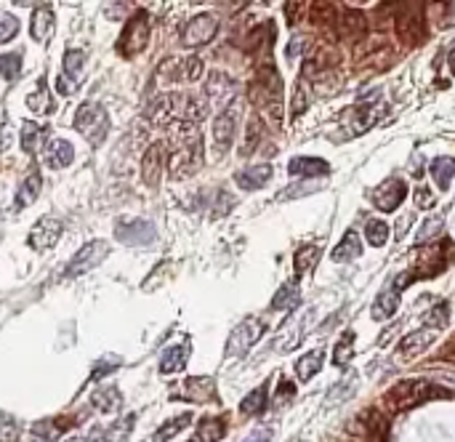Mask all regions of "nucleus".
Wrapping results in <instances>:
<instances>
[{
	"instance_id": "1",
	"label": "nucleus",
	"mask_w": 455,
	"mask_h": 442,
	"mask_svg": "<svg viewBox=\"0 0 455 442\" xmlns=\"http://www.w3.org/2000/svg\"><path fill=\"white\" fill-rule=\"evenodd\" d=\"M168 171L173 179L195 173L202 163V139L195 123H176L168 139Z\"/></svg>"
},
{
	"instance_id": "2",
	"label": "nucleus",
	"mask_w": 455,
	"mask_h": 442,
	"mask_svg": "<svg viewBox=\"0 0 455 442\" xmlns=\"http://www.w3.org/2000/svg\"><path fill=\"white\" fill-rule=\"evenodd\" d=\"M445 397H450V392L437 386V384L426 381V379H405V381H397L394 386L386 389L383 402H386L389 411L402 413L413 411V408L424 405L429 400H445Z\"/></svg>"
},
{
	"instance_id": "3",
	"label": "nucleus",
	"mask_w": 455,
	"mask_h": 442,
	"mask_svg": "<svg viewBox=\"0 0 455 442\" xmlns=\"http://www.w3.org/2000/svg\"><path fill=\"white\" fill-rule=\"evenodd\" d=\"M75 128L91 141V147H99L109 134V115L99 102H86L83 107L77 109Z\"/></svg>"
},
{
	"instance_id": "4",
	"label": "nucleus",
	"mask_w": 455,
	"mask_h": 442,
	"mask_svg": "<svg viewBox=\"0 0 455 442\" xmlns=\"http://www.w3.org/2000/svg\"><path fill=\"white\" fill-rule=\"evenodd\" d=\"M397 35L405 46H421L426 40V14L421 3H405L397 8Z\"/></svg>"
},
{
	"instance_id": "5",
	"label": "nucleus",
	"mask_w": 455,
	"mask_h": 442,
	"mask_svg": "<svg viewBox=\"0 0 455 442\" xmlns=\"http://www.w3.org/2000/svg\"><path fill=\"white\" fill-rule=\"evenodd\" d=\"M147 46H150V14L136 11L122 30L120 40H118V51L122 56H138Z\"/></svg>"
},
{
	"instance_id": "6",
	"label": "nucleus",
	"mask_w": 455,
	"mask_h": 442,
	"mask_svg": "<svg viewBox=\"0 0 455 442\" xmlns=\"http://www.w3.org/2000/svg\"><path fill=\"white\" fill-rule=\"evenodd\" d=\"M264 333H266V322L261 320V317H245V320L229 333L224 354H227V357H243V354L250 352L253 344L261 341V336Z\"/></svg>"
},
{
	"instance_id": "7",
	"label": "nucleus",
	"mask_w": 455,
	"mask_h": 442,
	"mask_svg": "<svg viewBox=\"0 0 455 442\" xmlns=\"http://www.w3.org/2000/svg\"><path fill=\"white\" fill-rule=\"evenodd\" d=\"M106 256H109V245H106V240H91V243L83 245L75 256H72V261L64 267V277L72 280V277L86 275V272L96 269Z\"/></svg>"
},
{
	"instance_id": "8",
	"label": "nucleus",
	"mask_w": 455,
	"mask_h": 442,
	"mask_svg": "<svg viewBox=\"0 0 455 442\" xmlns=\"http://www.w3.org/2000/svg\"><path fill=\"white\" fill-rule=\"evenodd\" d=\"M83 67H86V51L70 48L61 59V77L56 83V91L61 96H72L83 83Z\"/></svg>"
},
{
	"instance_id": "9",
	"label": "nucleus",
	"mask_w": 455,
	"mask_h": 442,
	"mask_svg": "<svg viewBox=\"0 0 455 442\" xmlns=\"http://www.w3.org/2000/svg\"><path fill=\"white\" fill-rule=\"evenodd\" d=\"M234 80L229 75H224V72H211L208 75V80H205V86H202V104L208 107V112H211V107H224L227 102H232V96H234Z\"/></svg>"
},
{
	"instance_id": "10",
	"label": "nucleus",
	"mask_w": 455,
	"mask_h": 442,
	"mask_svg": "<svg viewBox=\"0 0 455 442\" xmlns=\"http://www.w3.org/2000/svg\"><path fill=\"white\" fill-rule=\"evenodd\" d=\"M218 30V19L213 14H198L186 27H184L182 43L186 48H200L205 43H211Z\"/></svg>"
},
{
	"instance_id": "11",
	"label": "nucleus",
	"mask_w": 455,
	"mask_h": 442,
	"mask_svg": "<svg viewBox=\"0 0 455 442\" xmlns=\"http://www.w3.org/2000/svg\"><path fill=\"white\" fill-rule=\"evenodd\" d=\"M408 198V184L402 182V179H386L383 184L376 187V192H373V205L383 211V214H392L397 211L402 203Z\"/></svg>"
},
{
	"instance_id": "12",
	"label": "nucleus",
	"mask_w": 455,
	"mask_h": 442,
	"mask_svg": "<svg viewBox=\"0 0 455 442\" xmlns=\"http://www.w3.org/2000/svg\"><path fill=\"white\" fill-rule=\"evenodd\" d=\"M115 235H118V240L125 245H131V248H147L157 240V235H154V227H152L150 221H141V219H134V221H120L118 227H115Z\"/></svg>"
},
{
	"instance_id": "13",
	"label": "nucleus",
	"mask_w": 455,
	"mask_h": 442,
	"mask_svg": "<svg viewBox=\"0 0 455 442\" xmlns=\"http://www.w3.org/2000/svg\"><path fill=\"white\" fill-rule=\"evenodd\" d=\"M237 118H240V107L229 104L224 112H218V118L213 120V141L218 147V152H227L234 141V131H237Z\"/></svg>"
},
{
	"instance_id": "14",
	"label": "nucleus",
	"mask_w": 455,
	"mask_h": 442,
	"mask_svg": "<svg viewBox=\"0 0 455 442\" xmlns=\"http://www.w3.org/2000/svg\"><path fill=\"white\" fill-rule=\"evenodd\" d=\"M357 434L367 442H389V421L376 408H367L357 416Z\"/></svg>"
},
{
	"instance_id": "15",
	"label": "nucleus",
	"mask_w": 455,
	"mask_h": 442,
	"mask_svg": "<svg viewBox=\"0 0 455 442\" xmlns=\"http://www.w3.org/2000/svg\"><path fill=\"white\" fill-rule=\"evenodd\" d=\"M335 32L346 40H362L367 35V19L357 8H341V14H335Z\"/></svg>"
},
{
	"instance_id": "16",
	"label": "nucleus",
	"mask_w": 455,
	"mask_h": 442,
	"mask_svg": "<svg viewBox=\"0 0 455 442\" xmlns=\"http://www.w3.org/2000/svg\"><path fill=\"white\" fill-rule=\"evenodd\" d=\"M59 237H61V221H56L54 216H46V219H40L32 227L27 243L35 251H48V248H54V245L59 243Z\"/></svg>"
},
{
	"instance_id": "17",
	"label": "nucleus",
	"mask_w": 455,
	"mask_h": 442,
	"mask_svg": "<svg viewBox=\"0 0 455 442\" xmlns=\"http://www.w3.org/2000/svg\"><path fill=\"white\" fill-rule=\"evenodd\" d=\"M160 75H168V80H189V83H195V80L202 77V61L198 56L170 59L160 67Z\"/></svg>"
},
{
	"instance_id": "18",
	"label": "nucleus",
	"mask_w": 455,
	"mask_h": 442,
	"mask_svg": "<svg viewBox=\"0 0 455 442\" xmlns=\"http://www.w3.org/2000/svg\"><path fill=\"white\" fill-rule=\"evenodd\" d=\"M176 400L211 402V400H216V381H213L211 376H192V379L184 381L182 392L176 395Z\"/></svg>"
},
{
	"instance_id": "19",
	"label": "nucleus",
	"mask_w": 455,
	"mask_h": 442,
	"mask_svg": "<svg viewBox=\"0 0 455 442\" xmlns=\"http://www.w3.org/2000/svg\"><path fill=\"white\" fill-rule=\"evenodd\" d=\"M437 333H440V328H434V325H424V328H418V331H413V333L405 336V338L399 341L397 352H399V354H405V357L421 354L424 349L431 347V341L437 338Z\"/></svg>"
},
{
	"instance_id": "20",
	"label": "nucleus",
	"mask_w": 455,
	"mask_h": 442,
	"mask_svg": "<svg viewBox=\"0 0 455 442\" xmlns=\"http://www.w3.org/2000/svg\"><path fill=\"white\" fill-rule=\"evenodd\" d=\"M166 144H152L150 150H147V155H144V166H141V176H144V184L147 187H157L160 184V173H163V163H166Z\"/></svg>"
},
{
	"instance_id": "21",
	"label": "nucleus",
	"mask_w": 455,
	"mask_h": 442,
	"mask_svg": "<svg viewBox=\"0 0 455 442\" xmlns=\"http://www.w3.org/2000/svg\"><path fill=\"white\" fill-rule=\"evenodd\" d=\"M43 160H46L48 168H67L75 160V147L67 139H51L43 147Z\"/></svg>"
},
{
	"instance_id": "22",
	"label": "nucleus",
	"mask_w": 455,
	"mask_h": 442,
	"mask_svg": "<svg viewBox=\"0 0 455 442\" xmlns=\"http://www.w3.org/2000/svg\"><path fill=\"white\" fill-rule=\"evenodd\" d=\"M54 30H56V16H54V11H51V6H40V8H35L32 22H30L32 38L40 40V43H48V40L54 38Z\"/></svg>"
},
{
	"instance_id": "23",
	"label": "nucleus",
	"mask_w": 455,
	"mask_h": 442,
	"mask_svg": "<svg viewBox=\"0 0 455 442\" xmlns=\"http://www.w3.org/2000/svg\"><path fill=\"white\" fill-rule=\"evenodd\" d=\"M72 424H75V418H70V421H64V418H43V421H38L32 427L30 437L32 442H54L61 432H67Z\"/></svg>"
},
{
	"instance_id": "24",
	"label": "nucleus",
	"mask_w": 455,
	"mask_h": 442,
	"mask_svg": "<svg viewBox=\"0 0 455 442\" xmlns=\"http://www.w3.org/2000/svg\"><path fill=\"white\" fill-rule=\"evenodd\" d=\"M189 352H192V347H189V341H184V344H179V347H168L166 352H163V357H160V373H182L184 368H186V360H189Z\"/></svg>"
},
{
	"instance_id": "25",
	"label": "nucleus",
	"mask_w": 455,
	"mask_h": 442,
	"mask_svg": "<svg viewBox=\"0 0 455 442\" xmlns=\"http://www.w3.org/2000/svg\"><path fill=\"white\" fill-rule=\"evenodd\" d=\"M272 179V166L269 163H258V166H248L245 171L234 173V182L243 189H261L264 184Z\"/></svg>"
},
{
	"instance_id": "26",
	"label": "nucleus",
	"mask_w": 455,
	"mask_h": 442,
	"mask_svg": "<svg viewBox=\"0 0 455 442\" xmlns=\"http://www.w3.org/2000/svg\"><path fill=\"white\" fill-rule=\"evenodd\" d=\"M290 176H328L330 163H325L322 157H293L288 163Z\"/></svg>"
},
{
	"instance_id": "27",
	"label": "nucleus",
	"mask_w": 455,
	"mask_h": 442,
	"mask_svg": "<svg viewBox=\"0 0 455 442\" xmlns=\"http://www.w3.org/2000/svg\"><path fill=\"white\" fill-rule=\"evenodd\" d=\"M40 189H43V176H40L38 171H32L30 176L22 182L19 192H16V203H14L16 211H24V208H30L32 203L38 200V195H40Z\"/></svg>"
},
{
	"instance_id": "28",
	"label": "nucleus",
	"mask_w": 455,
	"mask_h": 442,
	"mask_svg": "<svg viewBox=\"0 0 455 442\" xmlns=\"http://www.w3.org/2000/svg\"><path fill=\"white\" fill-rule=\"evenodd\" d=\"M301 301V290H298V280H288L282 288L277 290V296L272 299V309L274 312H290L296 309Z\"/></svg>"
},
{
	"instance_id": "29",
	"label": "nucleus",
	"mask_w": 455,
	"mask_h": 442,
	"mask_svg": "<svg viewBox=\"0 0 455 442\" xmlns=\"http://www.w3.org/2000/svg\"><path fill=\"white\" fill-rule=\"evenodd\" d=\"M397 309H399V293H397L394 288L392 290H381L378 293V299L373 301V320H389L392 315H394Z\"/></svg>"
},
{
	"instance_id": "30",
	"label": "nucleus",
	"mask_w": 455,
	"mask_h": 442,
	"mask_svg": "<svg viewBox=\"0 0 455 442\" xmlns=\"http://www.w3.org/2000/svg\"><path fill=\"white\" fill-rule=\"evenodd\" d=\"M93 408L102 413H112L120 408L122 397H120V389L118 386H112V384H106V386H102V389H96L91 397Z\"/></svg>"
},
{
	"instance_id": "31",
	"label": "nucleus",
	"mask_w": 455,
	"mask_h": 442,
	"mask_svg": "<svg viewBox=\"0 0 455 442\" xmlns=\"http://www.w3.org/2000/svg\"><path fill=\"white\" fill-rule=\"evenodd\" d=\"M227 432V424L221 418H213V416H205L200 418L198 432H195V442H218Z\"/></svg>"
},
{
	"instance_id": "32",
	"label": "nucleus",
	"mask_w": 455,
	"mask_h": 442,
	"mask_svg": "<svg viewBox=\"0 0 455 442\" xmlns=\"http://www.w3.org/2000/svg\"><path fill=\"white\" fill-rule=\"evenodd\" d=\"M362 253V243H360V235L357 232H346L341 237V243L333 248V261H351V259H360Z\"/></svg>"
},
{
	"instance_id": "33",
	"label": "nucleus",
	"mask_w": 455,
	"mask_h": 442,
	"mask_svg": "<svg viewBox=\"0 0 455 442\" xmlns=\"http://www.w3.org/2000/svg\"><path fill=\"white\" fill-rule=\"evenodd\" d=\"M195 421V416L192 413H182V416H176V418H170V421H166L163 427L154 432V437H152V442H168L173 440L179 432H184V429L189 427Z\"/></svg>"
},
{
	"instance_id": "34",
	"label": "nucleus",
	"mask_w": 455,
	"mask_h": 442,
	"mask_svg": "<svg viewBox=\"0 0 455 442\" xmlns=\"http://www.w3.org/2000/svg\"><path fill=\"white\" fill-rule=\"evenodd\" d=\"M429 171H431V179L437 182V187H440V189H447L455 176V160L453 157H434L431 166H429Z\"/></svg>"
},
{
	"instance_id": "35",
	"label": "nucleus",
	"mask_w": 455,
	"mask_h": 442,
	"mask_svg": "<svg viewBox=\"0 0 455 442\" xmlns=\"http://www.w3.org/2000/svg\"><path fill=\"white\" fill-rule=\"evenodd\" d=\"M325 363V352L322 349H314L309 352V354H303L301 360L296 363V373H298V379L301 381H309V379H314L319 373V368Z\"/></svg>"
},
{
	"instance_id": "36",
	"label": "nucleus",
	"mask_w": 455,
	"mask_h": 442,
	"mask_svg": "<svg viewBox=\"0 0 455 442\" xmlns=\"http://www.w3.org/2000/svg\"><path fill=\"white\" fill-rule=\"evenodd\" d=\"M376 123V109L370 104H360L357 109H351V118H349V134L357 136V134H365L367 128H373Z\"/></svg>"
},
{
	"instance_id": "37",
	"label": "nucleus",
	"mask_w": 455,
	"mask_h": 442,
	"mask_svg": "<svg viewBox=\"0 0 455 442\" xmlns=\"http://www.w3.org/2000/svg\"><path fill=\"white\" fill-rule=\"evenodd\" d=\"M266 402H269V389H266V384H261L240 402V413L243 416H258V413H264Z\"/></svg>"
},
{
	"instance_id": "38",
	"label": "nucleus",
	"mask_w": 455,
	"mask_h": 442,
	"mask_svg": "<svg viewBox=\"0 0 455 442\" xmlns=\"http://www.w3.org/2000/svg\"><path fill=\"white\" fill-rule=\"evenodd\" d=\"M27 107H30L35 115H51V112H54L56 104L51 102V93H48V86L43 83V80H40L38 88L27 96Z\"/></svg>"
},
{
	"instance_id": "39",
	"label": "nucleus",
	"mask_w": 455,
	"mask_h": 442,
	"mask_svg": "<svg viewBox=\"0 0 455 442\" xmlns=\"http://www.w3.org/2000/svg\"><path fill=\"white\" fill-rule=\"evenodd\" d=\"M43 136H46V131L35 120L22 123V150L27 155H35V150L43 144Z\"/></svg>"
},
{
	"instance_id": "40",
	"label": "nucleus",
	"mask_w": 455,
	"mask_h": 442,
	"mask_svg": "<svg viewBox=\"0 0 455 442\" xmlns=\"http://www.w3.org/2000/svg\"><path fill=\"white\" fill-rule=\"evenodd\" d=\"M319 259V248L317 245H301L296 251V259H293V267H296V275H306L317 267Z\"/></svg>"
},
{
	"instance_id": "41",
	"label": "nucleus",
	"mask_w": 455,
	"mask_h": 442,
	"mask_svg": "<svg viewBox=\"0 0 455 442\" xmlns=\"http://www.w3.org/2000/svg\"><path fill=\"white\" fill-rule=\"evenodd\" d=\"M365 237H367V243L373 245V248L386 245V240H389V224L381 221V219H370L365 224Z\"/></svg>"
},
{
	"instance_id": "42",
	"label": "nucleus",
	"mask_w": 455,
	"mask_h": 442,
	"mask_svg": "<svg viewBox=\"0 0 455 442\" xmlns=\"http://www.w3.org/2000/svg\"><path fill=\"white\" fill-rule=\"evenodd\" d=\"M351 357H354V333H351V331H346V333L341 336V341L335 344L333 363L338 368H344V365H349V363H351Z\"/></svg>"
},
{
	"instance_id": "43",
	"label": "nucleus",
	"mask_w": 455,
	"mask_h": 442,
	"mask_svg": "<svg viewBox=\"0 0 455 442\" xmlns=\"http://www.w3.org/2000/svg\"><path fill=\"white\" fill-rule=\"evenodd\" d=\"M134 424H136V413H128L125 418L115 421L112 427L106 429V442H122V440H128V434L134 432Z\"/></svg>"
},
{
	"instance_id": "44",
	"label": "nucleus",
	"mask_w": 455,
	"mask_h": 442,
	"mask_svg": "<svg viewBox=\"0 0 455 442\" xmlns=\"http://www.w3.org/2000/svg\"><path fill=\"white\" fill-rule=\"evenodd\" d=\"M19 72H22V54H3L0 56V77L16 80Z\"/></svg>"
},
{
	"instance_id": "45",
	"label": "nucleus",
	"mask_w": 455,
	"mask_h": 442,
	"mask_svg": "<svg viewBox=\"0 0 455 442\" xmlns=\"http://www.w3.org/2000/svg\"><path fill=\"white\" fill-rule=\"evenodd\" d=\"M354 389H357V373H349L338 386L330 389L328 400H330V402H344V400H349V397L354 395Z\"/></svg>"
},
{
	"instance_id": "46",
	"label": "nucleus",
	"mask_w": 455,
	"mask_h": 442,
	"mask_svg": "<svg viewBox=\"0 0 455 442\" xmlns=\"http://www.w3.org/2000/svg\"><path fill=\"white\" fill-rule=\"evenodd\" d=\"M442 224H445V219H442V216H431V219H426L424 227L418 229V235H415V243L424 245V243H429L431 237H437V235L442 232Z\"/></svg>"
},
{
	"instance_id": "47",
	"label": "nucleus",
	"mask_w": 455,
	"mask_h": 442,
	"mask_svg": "<svg viewBox=\"0 0 455 442\" xmlns=\"http://www.w3.org/2000/svg\"><path fill=\"white\" fill-rule=\"evenodd\" d=\"M19 32V19L8 11H0V46L14 40V35Z\"/></svg>"
},
{
	"instance_id": "48",
	"label": "nucleus",
	"mask_w": 455,
	"mask_h": 442,
	"mask_svg": "<svg viewBox=\"0 0 455 442\" xmlns=\"http://www.w3.org/2000/svg\"><path fill=\"white\" fill-rule=\"evenodd\" d=\"M261 136H264V128H261V120H253L248 123V136H245V144H243V150L240 152L243 155H250L253 150H256L258 144H261Z\"/></svg>"
},
{
	"instance_id": "49",
	"label": "nucleus",
	"mask_w": 455,
	"mask_h": 442,
	"mask_svg": "<svg viewBox=\"0 0 455 442\" xmlns=\"http://www.w3.org/2000/svg\"><path fill=\"white\" fill-rule=\"evenodd\" d=\"M19 440H22V427H19V421L11 418V416L0 418V442H19Z\"/></svg>"
},
{
	"instance_id": "50",
	"label": "nucleus",
	"mask_w": 455,
	"mask_h": 442,
	"mask_svg": "<svg viewBox=\"0 0 455 442\" xmlns=\"http://www.w3.org/2000/svg\"><path fill=\"white\" fill-rule=\"evenodd\" d=\"M118 365H120V357H109V363H106V357H104V360H99V363L93 365V370H91V381H99V379L109 376V373H112Z\"/></svg>"
},
{
	"instance_id": "51",
	"label": "nucleus",
	"mask_w": 455,
	"mask_h": 442,
	"mask_svg": "<svg viewBox=\"0 0 455 442\" xmlns=\"http://www.w3.org/2000/svg\"><path fill=\"white\" fill-rule=\"evenodd\" d=\"M426 325H434V328H440V331L447 325V304H445V301H440V304L426 315Z\"/></svg>"
},
{
	"instance_id": "52",
	"label": "nucleus",
	"mask_w": 455,
	"mask_h": 442,
	"mask_svg": "<svg viewBox=\"0 0 455 442\" xmlns=\"http://www.w3.org/2000/svg\"><path fill=\"white\" fill-rule=\"evenodd\" d=\"M415 205L418 208H434L437 205V198H434V192L429 189V187H415Z\"/></svg>"
},
{
	"instance_id": "53",
	"label": "nucleus",
	"mask_w": 455,
	"mask_h": 442,
	"mask_svg": "<svg viewBox=\"0 0 455 442\" xmlns=\"http://www.w3.org/2000/svg\"><path fill=\"white\" fill-rule=\"evenodd\" d=\"M322 189V184H314V187H309V184H303V187H290L285 192H280L277 200H293V198H301V195H309V192H317Z\"/></svg>"
},
{
	"instance_id": "54",
	"label": "nucleus",
	"mask_w": 455,
	"mask_h": 442,
	"mask_svg": "<svg viewBox=\"0 0 455 442\" xmlns=\"http://www.w3.org/2000/svg\"><path fill=\"white\" fill-rule=\"evenodd\" d=\"M303 109H306V96H303V88L298 86L296 93H293V109H290V115H293V118H298Z\"/></svg>"
},
{
	"instance_id": "55",
	"label": "nucleus",
	"mask_w": 455,
	"mask_h": 442,
	"mask_svg": "<svg viewBox=\"0 0 455 442\" xmlns=\"http://www.w3.org/2000/svg\"><path fill=\"white\" fill-rule=\"evenodd\" d=\"M272 437H274V429L261 427V429H256V432H253L245 442H272Z\"/></svg>"
},
{
	"instance_id": "56",
	"label": "nucleus",
	"mask_w": 455,
	"mask_h": 442,
	"mask_svg": "<svg viewBox=\"0 0 455 442\" xmlns=\"http://www.w3.org/2000/svg\"><path fill=\"white\" fill-rule=\"evenodd\" d=\"M440 357H442V360H450V363H455V333L445 341V347L440 349Z\"/></svg>"
},
{
	"instance_id": "57",
	"label": "nucleus",
	"mask_w": 455,
	"mask_h": 442,
	"mask_svg": "<svg viewBox=\"0 0 455 442\" xmlns=\"http://www.w3.org/2000/svg\"><path fill=\"white\" fill-rule=\"evenodd\" d=\"M301 46H303V38L301 35H293V40H290V46H288V59H296L298 51H301Z\"/></svg>"
},
{
	"instance_id": "58",
	"label": "nucleus",
	"mask_w": 455,
	"mask_h": 442,
	"mask_svg": "<svg viewBox=\"0 0 455 442\" xmlns=\"http://www.w3.org/2000/svg\"><path fill=\"white\" fill-rule=\"evenodd\" d=\"M293 392H296V386H293V384L290 381H280V400H290V397H293Z\"/></svg>"
},
{
	"instance_id": "59",
	"label": "nucleus",
	"mask_w": 455,
	"mask_h": 442,
	"mask_svg": "<svg viewBox=\"0 0 455 442\" xmlns=\"http://www.w3.org/2000/svg\"><path fill=\"white\" fill-rule=\"evenodd\" d=\"M447 59H450V70H453V75H455V48L450 51V56H447Z\"/></svg>"
},
{
	"instance_id": "60",
	"label": "nucleus",
	"mask_w": 455,
	"mask_h": 442,
	"mask_svg": "<svg viewBox=\"0 0 455 442\" xmlns=\"http://www.w3.org/2000/svg\"><path fill=\"white\" fill-rule=\"evenodd\" d=\"M67 442H77V440H67Z\"/></svg>"
}]
</instances>
